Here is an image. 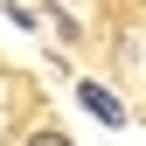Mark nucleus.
Segmentation results:
<instances>
[{
  "mask_svg": "<svg viewBox=\"0 0 146 146\" xmlns=\"http://www.w3.org/2000/svg\"><path fill=\"white\" fill-rule=\"evenodd\" d=\"M28 146H70L63 132H49V125H42V132H28Z\"/></svg>",
  "mask_w": 146,
  "mask_h": 146,
  "instance_id": "2",
  "label": "nucleus"
},
{
  "mask_svg": "<svg viewBox=\"0 0 146 146\" xmlns=\"http://www.w3.org/2000/svg\"><path fill=\"white\" fill-rule=\"evenodd\" d=\"M77 98H84V111L98 118V125H125V104H118L104 84H77Z\"/></svg>",
  "mask_w": 146,
  "mask_h": 146,
  "instance_id": "1",
  "label": "nucleus"
}]
</instances>
